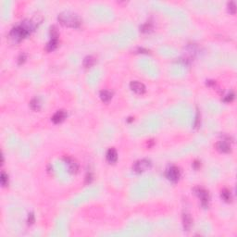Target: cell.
I'll list each match as a JSON object with an SVG mask.
<instances>
[{
    "label": "cell",
    "instance_id": "cell-11",
    "mask_svg": "<svg viewBox=\"0 0 237 237\" xmlns=\"http://www.w3.org/2000/svg\"><path fill=\"white\" fill-rule=\"evenodd\" d=\"M66 117H67V112H66L65 110L60 109V110H58V111L53 115V117H52V121H53L54 123H59V122L63 121Z\"/></svg>",
    "mask_w": 237,
    "mask_h": 237
},
{
    "label": "cell",
    "instance_id": "cell-8",
    "mask_svg": "<svg viewBox=\"0 0 237 237\" xmlns=\"http://www.w3.org/2000/svg\"><path fill=\"white\" fill-rule=\"evenodd\" d=\"M216 148L218 151H220L221 153H229L231 151V145L228 141L222 140V141H220L216 144Z\"/></svg>",
    "mask_w": 237,
    "mask_h": 237
},
{
    "label": "cell",
    "instance_id": "cell-19",
    "mask_svg": "<svg viewBox=\"0 0 237 237\" xmlns=\"http://www.w3.org/2000/svg\"><path fill=\"white\" fill-rule=\"evenodd\" d=\"M140 29H141V31H142L143 32H148V31H150L151 29H152V24H151L150 22H147V23L143 24V25L140 27Z\"/></svg>",
    "mask_w": 237,
    "mask_h": 237
},
{
    "label": "cell",
    "instance_id": "cell-20",
    "mask_svg": "<svg viewBox=\"0 0 237 237\" xmlns=\"http://www.w3.org/2000/svg\"><path fill=\"white\" fill-rule=\"evenodd\" d=\"M234 98H235V94L234 93H230L229 94H227L225 97H224V101L225 102H232L233 100H234Z\"/></svg>",
    "mask_w": 237,
    "mask_h": 237
},
{
    "label": "cell",
    "instance_id": "cell-4",
    "mask_svg": "<svg viewBox=\"0 0 237 237\" xmlns=\"http://www.w3.org/2000/svg\"><path fill=\"white\" fill-rule=\"evenodd\" d=\"M194 192L200 198L202 206L204 207H208L209 195H208V192H207V190H205L202 187H196V188H194Z\"/></svg>",
    "mask_w": 237,
    "mask_h": 237
},
{
    "label": "cell",
    "instance_id": "cell-13",
    "mask_svg": "<svg viewBox=\"0 0 237 237\" xmlns=\"http://www.w3.org/2000/svg\"><path fill=\"white\" fill-rule=\"evenodd\" d=\"M41 100L38 97H34L30 102V107L32 110H39L41 109Z\"/></svg>",
    "mask_w": 237,
    "mask_h": 237
},
{
    "label": "cell",
    "instance_id": "cell-16",
    "mask_svg": "<svg viewBox=\"0 0 237 237\" xmlns=\"http://www.w3.org/2000/svg\"><path fill=\"white\" fill-rule=\"evenodd\" d=\"M221 198L225 201V202H231L232 201V195L231 192L227 189H224L221 191Z\"/></svg>",
    "mask_w": 237,
    "mask_h": 237
},
{
    "label": "cell",
    "instance_id": "cell-10",
    "mask_svg": "<svg viewBox=\"0 0 237 237\" xmlns=\"http://www.w3.org/2000/svg\"><path fill=\"white\" fill-rule=\"evenodd\" d=\"M106 157H107V160L109 163H115L118 159V153H117L116 149L113 148H109L107 152Z\"/></svg>",
    "mask_w": 237,
    "mask_h": 237
},
{
    "label": "cell",
    "instance_id": "cell-9",
    "mask_svg": "<svg viewBox=\"0 0 237 237\" xmlns=\"http://www.w3.org/2000/svg\"><path fill=\"white\" fill-rule=\"evenodd\" d=\"M65 161L68 165V169H69V172L70 173H77L78 172V170H79V166L78 164L76 163V161H74L72 158H70V157H65Z\"/></svg>",
    "mask_w": 237,
    "mask_h": 237
},
{
    "label": "cell",
    "instance_id": "cell-18",
    "mask_svg": "<svg viewBox=\"0 0 237 237\" xmlns=\"http://www.w3.org/2000/svg\"><path fill=\"white\" fill-rule=\"evenodd\" d=\"M228 10L230 11V13H233L235 14V11H236V5L234 1H231L228 3Z\"/></svg>",
    "mask_w": 237,
    "mask_h": 237
},
{
    "label": "cell",
    "instance_id": "cell-1",
    "mask_svg": "<svg viewBox=\"0 0 237 237\" xmlns=\"http://www.w3.org/2000/svg\"><path fill=\"white\" fill-rule=\"evenodd\" d=\"M36 27V23L33 22L31 20H24L21 22V24L16 25L9 31L8 38L9 41L13 44L20 43L22 39L28 36L31 31H33Z\"/></svg>",
    "mask_w": 237,
    "mask_h": 237
},
{
    "label": "cell",
    "instance_id": "cell-17",
    "mask_svg": "<svg viewBox=\"0 0 237 237\" xmlns=\"http://www.w3.org/2000/svg\"><path fill=\"white\" fill-rule=\"evenodd\" d=\"M0 181H1V184L2 186H6L7 183H8V177L7 175L6 174V172H1V178H0Z\"/></svg>",
    "mask_w": 237,
    "mask_h": 237
},
{
    "label": "cell",
    "instance_id": "cell-24",
    "mask_svg": "<svg viewBox=\"0 0 237 237\" xmlns=\"http://www.w3.org/2000/svg\"><path fill=\"white\" fill-rule=\"evenodd\" d=\"M196 122H195V126L196 127H198V125H199V114L197 113L196 114Z\"/></svg>",
    "mask_w": 237,
    "mask_h": 237
},
{
    "label": "cell",
    "instance_id": "cell-12",
    "mask_svg": "<svg viewBox=\"0 0 237 237\" xmlns=\"http://www.w3.org/2000/svg\"><path fill=\"white\" fill-rule=\"evenodd\" d=\"M58 44H59V39L58 38H51V40L47 43V45L46 46V51H48V52L53 51L58 46Z\"/></svg>",
    "mask_w": 237,
    "mask_h": 237
},
{
    "label": "cell",
    "instance_id": "cell-15",
    "mask_svg": "<svg viewBox=\"0 0 237 237\" xmlns=\"http://www.w3.org/2000/svg\"><path fill=\"white\" fill-rule=\"evenodd\" d=\"M95 63V58L93 57V56H87L85 57L84 61H83V64L85 68H90L92 66H94Z\"/></svg>",
    "mask_w": 237,
    "mask_h": 237
},
{
    "label": "cell",
    "instance_id": "cell-14",
    "mask_svg": "<svg viewBox=\"0 0 237 237\" xmlns=\"http://www.w3.org/2000/svg\"><path fill=\"white\" fill-rule=\"evenodd\" d=\"M112 97V93L108 90H103L100 92V98L103 102H109Z\"/></svg>",
    "mask_w": 237,
    "mask_h": 237
},
{
    "label": "cell",
    "instance_id": "cell-21",
    "mask_svg": "<svg viewBox=\"0 0 237 237\" xmlns=\"http://www.w3.org/2000/svg\"><path fill=\"white\" fill-rule=\"evenodd\" d=\"M33 222H34V215H33L32 212H31V213H29V216H28V224L31 225Z\"/></svg>",
    "mask_w": 237,
    "mask_h": 237
},
{
    "label": "cell",
    "instance_id": "cell-5",
    "mask_svg": "<svg viewBox=\"0 0 237 237\" xmlns=\"http://www.w3.org/2000/svg\"><path fill=\"white\" fill-rule=\"evenodd\" d=\"M165 175L170 181L175 182V181H177L180 176H181V171L176 166H171L166 170Z\"/></svg>",
    "mask_w": 237,
    "mask_h": 237
},
{
    "label": "cell",
    "instance_id": "cell-2",
    "mask_svg": "<svg viewBox=\"0 0 237 237\" xmlns=\"http://www.w3.org/2000/svg\"><path fill=\"white\" fill-rule=\"evenodd\" d=\"M59 22L64 26L71 27V28H78L82 24L81 17L71 11H63L58 17Z\"/></svg>",
    "mask_w": 237,
    "mask_h": 237
},
{
    "label": "cell",
    "instance_id": "cell-23",
    "mask_svg": "<svg viewBox=\"0 0 237 237\" xmlns=\"http://www.w3.org/2000/svg\"><path fill=\"white\" fill-rule=\"evenodd\" d=\"M92 179H93L92 173H91V172H89V173H87L86 177H85V182H86V183H90V182L92 181Z\"/></svg>",
    "mask_w": 237,
    "mask_h": 237
},
{
    "label": "cell",
    "instance_id": "cell-22",
    "mask_svg": "<svg viewBox=\"0 0 237 237\" xmlns=\"http://www.w3.org/2000/svg\"><path fill=\"white\" fill-rule=\"evenodd\" d=\"M25 59H26V55H25L24 53H23V54H21V55H20V57H19V59H18L19 64L23 63V62L25 61Z\"/></svg>",
    "mask_w": 237,
    "mask_h": 237
},
{
    "label": "cell",
    "instance_id": "cell-6",
    "mask_svg": "<svg viewBox=\"0 0 237 237\" xmlns=\"http://www.w3.org/2000/svg\"><path fill=\"white\" fill-rule=\"evenodd\" d=\"M182 225H183L184 231L186 232H189L193 226V219L191 215L187 212L182 213Z\"/></svg>",
    "mask_w": 237,
    "mask_h": 237
},
{
    "label": "cell",
    "instance_id": "cell-3",
    "mask_svg": "<svg viewBox=\"0 0 237 237\" xmlns=\"http://www.w3.org/2000/svg\"><path fill=\"white\" fill-rule=\"evenodd\" d=\"M151 166H152V162H151L150 159H148V158H142V159L137 160L133 164V170L136 173H143V172L148 171L151 168Z\"/></svg>",
    "mask_w": 237,
    "mask_h": 237
},
{
    "label": "cell",
    "instance_id": "cell-7",
    "mask_svg": "<svg viewBox=\"0 0 237 237\" xmlns=\"http://www.w3.org/2000/svg\"><path fill=\"white\" fill-rule=\"evenodd\" d=\"M130 87H131V89L133 92H135L136 94H144L146 92L145 85L142 84V83H140V82H138V81H133V82H131Z\"/></svg>",
    "mask_w": 237,
    "mask_h": 237
}]
</instances>
